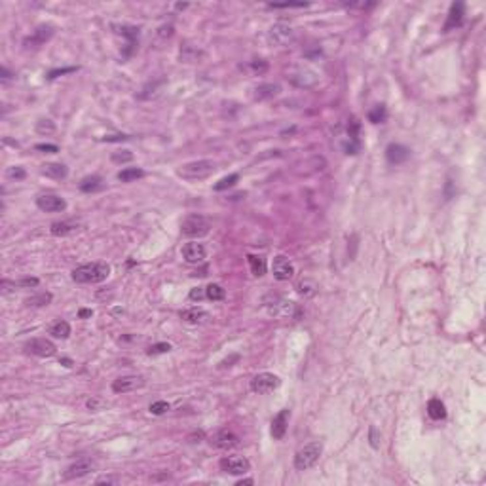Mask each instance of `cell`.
Segmentation results:
<instances>
[{"label": "cell", "mask_w": 486, "mask_h": 486, "mask_svg": "<svg viewBox=\"0 0 486 486\" xmlns=\"http://www.w3.org/2000/svg\"><path fill=\"white\" fill-rule=\"evenodd\" d=\"M110 276V266L107 262H89L73 270V279L76 283H101Z\"/></svg>", "instance_id": "1"}, {"label": "cell", "mask_w": 486, "mask_h": 486, "mask_svg": "<svg viewBox=\"0 0 486 486\" xmlns=\"http://www.w3.org/2000/svg\"><path fill=\"white\" fill-rule=\"evenodd\" d=\"M213 171H215V164L211 160H196L182 164L177 173L186 181H202V179H207L209 175H213Z\"/></svg>", "instance_id": "2"}, {"label": "cell", "mask_w": 486, "mask_h": 486, "mask_svg": "<svg viewBox=\"0 0 486 486\" xmlns=\"http://www.w3.org/2000/svg\"><path fill=\"white\" fill-rule=\"evenodd\" d=\"M321 454H323V444L321 443L313 441V443L304 444V446L295 454V467H297L298 471H306V469H310V467H313V465L319 462Z\"/></svg>", "instance_id": "3"}, {"label": "cell", "mask_w": 486, "mask_h": 486, "mask_svg": "<svg viewBox=\"0 0 486 486\" xmlns=\"http://www.w3.org/2000/svg\"><path fill=\"white\" fill-rule=\"evenodd\" d=\"M181 232L186 238H202L211 232V220L203 215H188L181 222Z\"/></svg>", "instance_id": "4"}, {"label": "cell", "mask_w": 486, "mask_h": 486, "mask_svg": "<svg viewBox=\"0 0 486 486\" xmlns=\"http://www.w3.org/2000/svg\"><path fill=\"white\" fill-rule=\"evenodd\" d=\"M264 306L276 317H289V315L295 313V302H289V300L277 297V295H268L264 298Z\"/></svg>", "instance_id": "5"}, {"label": "cell", "mask_w": 486, "mask_h": 486, "mask_svg": "<svg viewBox=\"0 0 486 486\" xmlns=\"http://www.w3.org/2000/svg\"><path fill=\"white\" fill-rule=\"evenodd\" d=\"M281 384V380L272 374V372H261L251 380V392L258 393V395H264V393H270L277 390Z\"/></svg>", "instance_id": "6"}, {"label": "cell", "mask_w": 486, "mask_h": 486, "mask_svg": "<svg viewBox=\"0 0 486 486\" xmlns=\"http://www.w3.org/2000/svg\"><path fill=\"white\" fill-rule=\"evenodd\" d=\"M220 469L230 475H245L251 469V462L243 456H226L220 460Z\"/></svg>", "instance_id": "7"}, {"label": "cell", "mask_w": 486, "mask_h": 486, "mask_svg": "<svg viewBox=\"0 0 486 486\" xmlns=\"http://www.w3.org/2000/svg\"><path fill=\"white\" fill-rule=\"evenodd\" d=\"M25 349L37 357H51L57 348L50 338H33L25 344Z\"/></svg>", "instance_id": "8"}, {"label": "cell", "mask_w": 486, "mask_h": 486, "mask_svg": "<svg viewBox=\"0 0 486 486\" xmlns=\"http://www.w3.org/2000/svg\"><path fill=\"white\" fill-rule=\"evenodd\" d=\"M272 272H274L276 279L287 281V279L295 276V266H293V262L285 254H277V256H274V262H272Z\"/></svg>", "instance_id": "9"}, {"label": "cell", "mask_w": 486, "mask_h": 486, "mask_svg": "<svg viewBox=\"0 0 486 486\" xmlns=\"http://www.w3.org/2000/svg\"><path fill=\"white\" fill-rule=\"evenodd\" d=\"M93 469H95V462L91 458H80V460H76L74 464H71L67 467L65 479L67 480L80 479V477H86L87 473H91Z\"/></svg>", "instance_id": "10"}, {"label": "cell", "mask_w": 486, "mask_h": 486, "mask_svg": "<svg viewBox=\"0 0 486 486\" xmlns=\"http://www.w3.org/2000/svg\"><path fill=\"white\" fill-rule=\"evenodd\" d=\"M145 385V378L137 376V374H129V376H120L112 382V392L114 393H127L135 392L139 387Z\"/></svg>", "instance_id": "11"}, {"label": "cell", "mask_w": 486, "mask_h": 486, "mask_svg": "<svg viewBox=\"0 0 486 486\" xmlns=\"http://www.w3.org/2000/svg\"><path fill=\"white\" fill-rule=\"evenodd\" d=\"M37 207L46 213H59L67 209V202L57 194H42L37 198Z\"/></svg>", "instance_id": "12"}, {"label": "cell", "mask_w": 486, "mask_h": 486, "mask_svg": "<svg viewBox=\"0 0 486 486\" xmlns=\"http://www.w3.org/2000/svg\"><path fill=\"white\" fill-rule=\"evenodd\" d=\"M209 443L213 444L215 448L228 450V448H234V446L240 444V437L236 435L234 431H230V429H220V431H217L215 435H211Z\"/></svg>", "instance_id": "13"}, {"label": "cell", "mask_w": 486, "mask_h": 486, "mask_svg": "<svg viewBox=\"0 0 486 486\" xmlns=\"http://www.w3.org/2000/svg\"><path fill=\"white\" fill-rule=\"evenodd\" d=\"M53 37V25H38L37 29L33 30L30 37L25 38V48H40L42 44H46L50 38Z\"/></svg>", "instance_id": "14"}, {"label": "cell", "mask_w": 486, "mask_h": 486, "mask_svg": "<svg viewBox=\"0 0 486 486\" xmlns=\"http://www.w3.org/2000/svg\"><path fill=\"white\" fill-rule=\"evenodd\" d=\"M464 15H465V4L464 2H454V4L450 6L448 17H446V23H444V27H443V33H450V30L462 27Z\"/></svg>", "instance_id": "15"}, {"label": "cell", "mask_w": 486, "mask_h": 486, "mask_svg": "<svg viewBox=\"0 0 486 486\" xmlns=\"http://www.w3.org/2000/svg\"><path fill=\"white\" fill-rule=\"evenodd\" d=\"M181 253H182V258H184V262H188V264H200V262L205 261V254H207V251H205L203 243L190 241V243H186V245L182 247Z\"/></svg>", "instance_id": "16"}, {"label": "cell", "mask_w": 486, "mask_h": 486, "mask_svg": "<svg viewBox=\"0 0 486 486\" xmlns=\"http://www.w3.org/2000/svg\"><path fill=\"white\" fill-rule=\"evenodd\" d=\"M112 29H118L116 33L118 35H122V37H125V50H123V57H129L131 53H133V50L137 48L139 44V29L137 27H129V25H120V27H112Z\"/></svg>", "instance_id": "17"}, {"label": "cell", "mask_w": 486, "mask_h": 486, "mask_svg": "<svg viewBox=\"0 0 486 486\" xmlns=\"http://www.w3.org/2000/svg\"><path fill=\"white\" fill-rule=\"evenodd\" d=\"M408 158H410V148H406L405 145L392 143V145H387V148H385V160L390 161L392 166L405 164Z\"/></svg>", "instance_id": "18"}, {"label": "cell", "mask_w": 486, "mask_h": 486, "mask_svg": "<svg viewBox=\"0 0 486 486\" xmlns=\"http://www.w3.org/2000/svg\"><path fill=\"white\" fill-rule=\"evenodd\" d=\"M289 420H290V410L289 408H283L274 416L272 420V437L274 439H283L285 433H287V428H289Z\"/></svg>", "instance_id": "19"}, {"label": "cell", "mask_w": 486, "mask_h": 486, "mask_svg": "<svg viewBox=\"0 0 486 486\" xmlns=\"http://www.w3.org/2000/svg\"><path fill=\"white\" fill-rule=\"evenodd\" d=\"M290 37H293V30L283 23H277L270 29V42H274L276 46H283L287 40H290Z\"/></svg>", "instance_id": "20"}, {"label": "cell", "mask_w": 486, "mask_h": 486, "mask_svg": "<svg viewBox=\"0 0 486 486\" xmlns=\"http://www.w3.org/2000/svg\"><path fill=\"white\" fill-rule=\"evenodd\" d=\"M40 173L46 175V177H50V179L61 181V179H65L67 175H69V169H67V166H63V164L50 161V164H44L42 169H40Z\"/></svg>", "instance_id": "21"}, {"label": "cell", "mask_w": 486, "mask_h": 486, "mask_svg": "<svg viewBox=\"0 0 486 486\" xmlns=\"http://www.w3.org/2000/svg\"><path fill=\"white\" fill-rule=\"evenodd\" d=\"M253 91H254L253 97L256 101H266V99L276 97V95L281 91V87H279V84H261V86L254 87Z\"/></svg>", "instance_id": "22"}, {"label": "cell", "mask_w": 486, "mask_h": 486, "mask_svg": "<svg viewBox=\"0 0 486 486\" xmlns=\"http://www.w3.org/2000/svg\"><path fill=\"white\" fill-rule=\"evenodd\" d=\"M209 317V313L202 310V308H188V310H182L181 312V319L190 323V325H198Z\"/></svg>", "instance_id": "23"}, {"label": "cell", "mask_w": 486, "mask_h": 486, "mask_svg": "<svg viewBox=\"0 0 486 486\" xmlns=\"http://www.w3.org/2000/svg\"><path fill=\"white\" fill-rule=\"evenodd\" d=\"M428 414L431 420H444L446 418V406L441 399H431L428 403Z\"/></svg>", "instance_id": "24"}, {"label": "cell", "mask_w": 486, "mask_h": 486, "mask_svg": "<svg viewBox=\"0 0 486 486\" xmlns=\"http://www.w3.org/2000/svg\"><path fill=\"white\" fill-rule=\"evenodd\" d=\"M247 261H249L253 276L262 277L266 274V258L264 256H261V254H247Z\"/></svg>", "instance_id": "25"}, {"label": "cell", "mask_w": 486, "mask_h": 486, "mask_svg": "<svg viewBox=\"0 0 486 486\" xmlns=\"http://www.w3.org/2000/svg\"><path fill=\"white\" fill-rule=\"evenodd\" d=\"M50 230H51V234H53V236H57V238H65V236H69V234L76 232V230H78V224L63 220V222H53Z\"/></svg>", "instance_id": "26"}, {"label": "cell", "mask_w": 486, "mask_h": 486, "mask_svg": "<svg viewBox=\"0 0 486 486\" xmlns=\"http://www.w3.org/2000/svg\"><path fill=\"white\" fill-rule=\"evenodd\" d=\"M48 333H50L53 338H61V340H65V338H69V336H71V325H69L67 321L59 319V321H55V323L50 327V331H48Z\"/></svg>", "instance_id": "27"}, {"label": "cell", "mask_w": 486, "mask_h": 486, "mask_svg": "<svg viewBox=\"0 0 486 486\" xmlns=\"http://www.w3.org/2000/svg\"><path fill=\"white\" fill-rule=\"evenodd\" d=\"M202 55V50L192 46V44H186L181 48V61H184V63H196V61H200Z\"/></svg>", "instance_id": "28"}, {"label": "cell", "mask_w": 486, "mask_h": 486, "mask_svg": "<svg viewBox=\"0 0 486 486\" xmlns=\"http://www.w3.org/2000/svg\"><path fill=\"white\" fill-rule=\"evenodd\" d=\"M312 74H315V73L310 71V69H298L297 73L290 76V80H293V84H297V86H300V87H310V86H313L315 82L308 80L306 76H312Z\"/></svg>", "instance_id": "29"}, {"label": "cell", "mask_w": 486, "mask_h": 486, "mask_svg": "<svg viewBox=\"0 0 486 486\" xmlns=\"http://www.w3.org/2000/svg\"><path fill=\"white\" fill-rule=\"evenodd\" d=\"M141 177H145V171L141 167H125L118 173V181L122 182H131V181H137Z\"/></svg>", "instance_id": "30"}, {"label": "cell", "mask_w": 486, "mask_h": 486, "mask_svg": "<svg viewBox=\"0 0 486 486\" xmlns=\"http://www.w3.org/2000/svg\"><path fill=\"white\" fill-rule=\"evenodd\" d=\"M103 188V181L101 177H97V175H91V177H86V179H82L80 182V190L82 192H95V190H101Z\"/></svg>", "instance_id": "31"}, {"label": "cell", "mask_w": 486, "mask_h": 486, "mask_svg": "<svg viewBox=\"0 0 486 486\" xmlns=\"http://www.w3.org/2000/svg\"><path fill=\"white\" fill-rule=\"evenodd\" d=\"M385 120H387V109H385V105H376V107L369 112V122L384 123Z\"/></svg>", "instance_id": "32"}, {"label": "cell", "mask_w": 486, "mask_h": 486, "mask_svg": "<svg viewBox=\"0 0 486 486\" xmlns=\"http://www.w3.org/2000/svg\"><path fill=\"white\" fill-rule=\"evenodd\" d=\"M247 69H249V73L253 76H261V74L268 71V61L266 59H253V61H249Z\"/></svg>", "instance_id": "33"}, {"label": "cell", "mask_w": 486, "mask_h": 486, "mask_svg": "<svg viewBox=\"0 0 486 486\" xmlns=\"http://www.w3.org/2000/svg\"><path fill=\"white\" fill-rule=\"evenodd\" d=\"M205 297L209 300H222L226 297V290L222 289V285L218 283H211L205 287Z\"/></svg>", "instance_id": "34"}, {"label": "cell", "mask_w": 486, "mask_h": 486, "mask_svg": "<svg viewBox=\"0 0 486 486\" xmlns=\"http://www.w3.org/2000/svg\"><path fill=\"white\" fill-rule=\"evenodd\" d=\"M51 295L50 293H40V295H37V297H30L25 300V304L27 306H33V308H40V306H48L51 302Z\"/></svg>", "instance_id": "35"}, {"label": "cell", "mask_w": 486, "mask_h": 486, "mask_svg": "<svg viewBox=\"0 0 486 486\" xmlns=\"http://www.w3.org/2000/svg\"><path fill=\"white\" fill-rule=\"evenodd\" d=\"M240 181V175L238 173H232V175H228V177H224V179H220V181L215 184V190L217 192H222V190H226V188H232L234 184L236 182Z\"/></svg>", "instance_id": "36"}, {"label": "cell", "mask_w": 486, "mask_h": 486, "mask_svg": "<svg viewBox=\"0 0 486 486\" xmlns=\"http://www.w3.org/2000/svg\"><path fill=\"white\" fill-rule=\"evenodd\" d=\"M167 351H171V344L169 342H158V344H154V346L146 349L148 355H160V353H167Z\"/></svg>", "instance_id": "37"}, {"label": "cell", "mask_w": 486, "mask_h": 486, "mask_svg": "<svg viewBox=\"0 0 486 486\" xmlns=\"http://www.w3.org/2000/svg\"><path fill=\"white\" fill-rule=\"evenodd\" d=\"M148 410L156 414V416H161V414H166L169 410V403L167 401H154L152 405L148 406Z\"/></svg>", "instance_id": "38"}, {"label": "cell", "mask_w": 486, "mask_h": 486, "mask_svg": "<svg viewBox=\"0 0 486 486\" xmlns=\"http://www.w3.org/2000/svg\"><path fill=\"white\" fill-rule=\"evenodd\" d=\"M315 289H317V285L313 283V281H302V283L298 285V293H300L302 297H312V295H315Z\"/></svg>", "instance_id": "39"}, {"label": "cell", "mask_w": 486, "mask_h": 486, "mask_svg": "<svg viewBox=\"0 0 486 486\" xmlns=\"http://www.w3.org/2000/svg\"><path fill=\"white\" fill-rule=\"evenodd\" d=\"M37 131H38V133H42V135H44V133H48V135H50V133H53V131H55V123L51 122V120H40V122L37 123Z\"/></svg>", "instance_id": "40"}, {"label": "cell", "mask_w": 486, "mask_h": 486, "mask_svg": "<svg viewBox=\"0 0 486 486\" xmlns=\"http://www.w3.org/2000/svg\"><path fill=\"white\" fill-rule=\"evenodd\" d=\"M131 160H133V154H131L129 150H120V152L112 154V161H116V164H123V161H131Z\"/></svg>", "instance_id": "41"}, {"label": "cell", "mask_w": 486, "mask_h": 486, "mask_svg": "<svg viewBox=\"0 0 486 486\" xmlns=\"http://www.w3.org/2000/svg\"><path fill=\"white\" fill-rule=\"evenodd\" d=\"M25 169L23 167H19V166H15V167H10L8 169V177L10 179H25Z\"/></svg>", "instance_id": "42"}, {"label": "cell", "mask_w": 486, "mask_h": 486, "mask_svg": "<svg viewBox=\"0 0 486 486\" xmlns=\"http://www.w3.org/2000/svg\"><path fill=\"white\" fill-rule=\"evenodd\" d=\"M308 2H283V4H270V8H306Z\"/></svg>", "instance_id": "43"}, {"label": "cell", "mask_w": 486, "mask_h": 486, "mask_svg": "<svg viewBox=\"0 0 486 486\" xmlns=\"http://www.w3.org/2000/svg\"><path fill=\"white\" fill-rule=\"evenodd\" d=\"M35 148H37V150H40V152H48V154L59 152V146L57 145H48V143H44V145H37Z\"/></svg>", "instance_id": "44"}, {"label": "cell", "mask_w": 486, "mask_h": 486, "mask_svg": "<svg viewBox=\"0 0 486 486\" xmlns=\"http://www.w3.org/2000/svg\"><path fill=\"white\" fill-rule=\"evenodd\" d=\"M38 283H40V281H38L37 277H25V279H21V281H17V283L14 285H17V287H37Z\"/></svg>", "instance_id": "45"}, {"label": "cell", "mask_w": 486, "mask_h": 486, "mask_svg": "<svg viewBox=\"0 0 486 486\" xmlns=\"http://www.w3.org/2000/svg\"><path fill=\"white\" fill-rule=\"evenodd\" d=\"M205 297V289L203 287H194L190 290V300H202Z\"/></svg>", "instance_id": "46"}, {"label": "cell", "mask_w": 486, "mask_h": 486, "mask_svg": "<svg viewBox=\"0 0 486 486\" xmlns=\"http://www.w3.org/2000/svg\"><path fill=\"white\" fill-rule=\"evenodd\" d=\"M76 71V67H69V69H55V71H51L50 74H48V78H57L59 74H67V73H74Z\"/></svg>", "instance_id": "47"}, {"label": "cell", "mask_w": 486, "mask_h": 486, "mask_svg": "<svg viewBox=\"0 0 486 486\" xmlns=\"http://www.w3.org/2000/svg\"><path fill=\"white\" fill-rule=\"evenodd\" d=\"M120 479L118 477H99L95 480V484H118Z\"/></svg>", "instance_id": "48"}, {"label": "cell", "mask_w": 486, "mask_h": 486, "mask_svg": "<svg viewBox=\"0 0 486 486\" xmlns=\"http://www.w3.org/2000/svg\"><path fill=\"white\" fill-rule=\"evenodd\" d=\"M86 405H87V408H89V410H99V408H101L105 403H103L101 399H97V397H91V399L87 401Z\"/></svg>", "instance_id": "49"}, {"label": "cell", "mask_w": 486, "mask_h": 486, "mask_svg": "<svg viewBox=\"0 0 486 486\" xmlns=\"http://www.w3.org/2000/svg\"><path fill=\"white\" fill-rule=\"evenodd\" d=\"M234 361H240V355L238 353H234V355H230L228 359H224V361H220V369H226V367H232Z\"/></svg>", "instance_id": "50"}, {"label": "cell", "mask_w": 486, "mask_h": 486, "mask_svg": "<svg viewBox=\"0 0 486 486\" xmlns=\"http://www.w3.org/2000/svg\"><path fill=\"white\" fill-rule=\"evenodd\" d=\"M127 135H107V137H103V141H107V143H118V141H127Z\"/></svg>", "instance_id": "51"}, {"label": "cell", "mask_w": 486, "mask_h": 486, "mask_svg": "<svg viewBox=\"0 0 486 486\" xmlns=\"http://www.w3.org/2000/svg\"><path fill=\"white\" fill-rule=\"evenodd\" d=\"M378 431H376V428H370V444H372V448H378L380 446V439H378V435H376Z\"/></svg>", "instance_id": "52"}, {"label": "cell", "mask_w": 486, "mask_h": 486, "mask_svg": "<svg viewBox=\"0 0 486 486\" xmlns=\"http://www.w3.org/2000/svg\"><path fill=\"white\" fill-rule=\"evenodd\" d=\"M78 315H80V317H91V315H93V312H91V310H80V312H78Z\"/></svg>", "instance_id": "53"}, {"label": "cell", "mask_w": 486, "mask_h": 486, "mask_svg": "<svg viewBox=\"0 0 486 486\" xmlns=\"http://www.w3.org/2000/svg\"><path fill=\"white\" fill-rule=\"evenodd\" d=\"M2 74H4V76H2L4 80H8V78H12V74L8 73V69H6V67H2Z\"/></svg>", "instance_id": "54"}, {"label": "cell", "mask_w": 486, "mask_h": 486, "mask_svg": "<svg viewBox=\"0 0 486 486\" xmlns=\"http://www.w3.org/2000/svg\"><path fill=\"white\" fill-rule=\"evenodd\" d=\"M253 482H254L253 479H243V480H238V484H240V486H241V484H253Z\"/></svg>", "instance_id": "55"}, {"label": "cell", "mask_w": 486, "mask_h": 486, "mask_svg": "<svg viewBox=\"0 0 486 486\" xmlns=\"http://www.w3.org/2000/svg\"><path fill=\"white\" fill-rule=\"evenodd\" d=\"M59 363H63L65 367H73V361H71V359H61Z\"/></svg>", "instance_id": "56"}]
</instances>
